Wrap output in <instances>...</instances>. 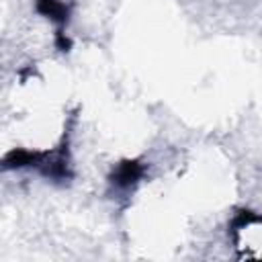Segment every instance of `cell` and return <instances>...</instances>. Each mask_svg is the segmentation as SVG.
<instances>
[{
    "mask_svg": "<svg viewBox=\"0 0 262 262\" xmlns=\"http://www.w3.org/2000/svg\"><path fill=\"white\" fill-rule=\"evenodd\" d=\"M139 176H141V166L137 162H125L117 170V182L121 186H127L131 182H135Z\"/></svg>",
    "mask_w": 262,
    "mask_h": 262,
    "instance_id": "cell-1",
    "label": "cell"
},
{
    "mask_svg": "<svg viewBox=\"0 0 262 262\" xmlns=\"http://www.w3.org/2000/svg\"><path fill=\"white\" fill-rule=\"evenodd\" d=\"M37 8L43 14H49L51 18H57V20H63L68 14V8L61 0H37Z\"/></svg>",
    "mask_w": 262,
    "mask_h": 262,
    "instance_id": "cell-2",
    "label": "cell"
}]
</instances>
